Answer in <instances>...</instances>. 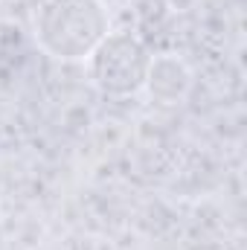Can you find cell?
Instances as JSON below:
<instances>
[{
  "label": "cell",
  "mask_w": 247,
  "mask_h": 250,
  "mask_svg": "<svg viewBox=\"0 0 247 250\" xmlns=\"http://www.w3.org/2000/svg\"><path fill=\"white\" fill-rule=\"evenodd\" d=\"M111 32L102 0H44L35 12V41L59 62H87Z\"/></svg>",
  "instance_id": "6da1fadb"
},
{
  "label": "cell",
  "mask_w": 247,
  "mask_h": 250,
  "mask_svg": "<svg viewBox=\"0 0 247 250\" xmlns=\"http://www.w3.org/2000/svg\"><path fill=\"white\" fill-rule=\"evenodd\" d=\"M151 53L134 32H108L105 41L87 56L84 70L90 84L102 96L125 99L143 90L148 76Z\"/></svg>",
  "instance_id": "7a4b0ae2"
},
{
  "label": "cell",
  "mask_w": 247,
  "mask_h": 250,
  "mask_svg": "<svg viewBox=\"0 0 247 250\" xmlns=\"http://www.w3.org/2000/svg\"><path fill=\"white\" fill-rule=\"evenodd\" d=\"M192 84H195V73L181 56H175V53L151 56L148 76H145V84H143V90L151 96V102L166 105V108L181 105L189 96Z\"/></svg>",
  "instance_id": "3957f363"
}]
</instances>
